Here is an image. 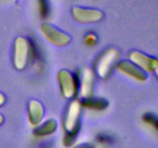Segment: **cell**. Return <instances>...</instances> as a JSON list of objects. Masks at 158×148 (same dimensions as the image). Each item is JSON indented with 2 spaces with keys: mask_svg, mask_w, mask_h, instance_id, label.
Returning a JSON list of instances; mask_svg holds the SVG:
<instances>
[{
  "mask_svg": "<svg viewBox=\"0 0 158 148\" xmlns=\"http://www.w3.org/2000/svg\"><path fill=\"white\" fill-rule=\"evenodd\" d=\"M32 57V43L24 37H18L15 40L12 54V63L15 69H24Z\"/></svg>",
  "mask_w": 158,
  "mask_h": 148,
  "instance_id": "cell-1",
  "label": "cell"
},
{
  "mask_svg": "<svg viewBox=\"0 0 158 148\" xmlns=\"http://www.w3.org/2000/svg\"><path fill=\"white\" fill-rule=\"evenodd\" d=\"M82 105L80 100H74L69 103L63 117V129L66 136L76 137L80 126Z\"/></svg>",
  "mask_w": 158,
  "mask_h": 148,
  "instance_id": "cell-2",
  "label": "cell"
},
{
  "mask_svg": "<svg viewBox=\"0 0 158 148\" xmlns=\"http://www.w3.org/2000/svg\"><path fill=\"white\" fill-rule=\"evenodd\" d=\"M119 59V52L116 49H108L97 59L95 63V71L102 79L109 76Z\"/></svg>",
  "mask_w": 158,
  "mask_h": 148,
  "instance_id": "cell-3",
  "label": "cell"
},
{
  "mask_svg": "<svg viewBox=\"0 0 158 148\" xmlns=\"http://www.w3.org/2000/svg\"><path fill=\"white\" fill-rule=\"evenodd\" d=\"M60 92L67 100L73 99L78 94L79 80L73 73L66 69H62L57 75Z\"/></svg>",
  "mask_w": 158,
  "mask_h": 148,
  "instance_id": "cell-4",
  "label": "cell"
},
{
  "mask_svg": "<svg viewBox=\"0 0 158 148\" xmlns=\"http://www.w3.org/2000/svg\"><path fill=\"white\" fill-rule=\"evenodd\" d=\"M40 31L45 39L56 46L63 47L71 41L69 35L49 23H43L40 27Z\"/></svg>",
  "mask_w": 158,
  "mask_h": 148,
  "instance_id": "cell-5",
  "label": "cell"
},
{
  "mask_svg": "<svg viewBox=\"0 0 158 148\" xmlns=\"http://www.w3.org/2000/svg\"><path fill=\"white\" fill-rule=\"evenodd\" d=\"M71 14L75 21L82 24L97 23L103 18V13L96 9L75 6L71 10Z\"/></svg>",
  "mask_w": 158,
  "mask_h": 148,
  "instance_id": "cell-6",
  "label": "cell"
},
{
  "mask_svg": "<svg viewBox=\"0 0 158 148\" xmlns=\"http://www.w3.org/2000/svg\"><path fill=\"white\" fill-rule=\"evenodd\" d=\"M130 61L143 72H153L158 66V60L140 51H132L129 54Z\"/></svg>",
  "mask_w": 158,
  "mask_h": 148,
  "instance_id": "cell-7",
  "label": "cell"
},
{
  "mask_svg": "<svg viewBox=\"0 0 158 148\" xmlns=\"http://www.w3.org/2000/svg\"><path fill=\"white\" fill-rule=\"evenodd\" d=\"M94 89V72L90 69H85L79 80L78 95L81 101L90 98Z\"/></svg>",
  "mask_w": 158,
  "mask_h": 148,
  "instance_id": "cell-8",
  "label": "cell"
},
{
  "mask_svg": "<svg viewBox=\"0 0 158 148\" xmlns=\"http://www.w3.org/2000/svg\"><path fill=\"white\" fill-rule=\"evenodd\" d=\"M117 69L120 73L136 82L143 83L148 79V76L146 75V73L131 61L123 60L121 62H119L117 65Z\"/></svg>",
  "mask_w": 158,
  "mask_h": 148,
  "instance_id": "cell-9",
  "label": "cell"
},
{
  "mask_svg": "<svg viewBox=\"0 0 158 148\" xmlns=\"http://www.w3.org/2000/svg\"><path fill=\"white\" fill-rule=\"evenodd\" d=\"M44 117V108L38 100H32L28 106V119L31 126H38L43 123Z\"/></svg>",
  "mask_w": 158,
  "mask_h": 148,
  "instance_id": "cell-10",
  "label": "cell"
},
{
  "mask_svg": "<svg viewBox=\"0 0 158 148\" xmlns=\"http://www.w3.org/2000/svg\"><path fill=\"white\" fill-rule=\"evenodd\" d=\"M57 122L54 119H49L44 123L36 126L34 130V135L36 137H45L52 135L57 130Z\"/></svg>",
  "mask_w": 158,
  "mask_h": 148,
  "instance_id": "cell-11",
  "label": "cell"
},
{
  "mask_svg": "<svg viewBox=\"0 0 158 148\" xmlns=\"http://www.w3.org/2000/svg\"><path fill=\"white\" fill-rule=\"evenodd\" d=\"M82 105V107H85L86 109H90L94 111H103L106 109L109 105L107 100L104 98H100V97H90L86 100L80 101Z\"/></svg>",
  "mask_w": 158,
  "mask_h": 148,
  "instance_id": "cell-12",
  "label": "cell"
},
{
  "mask_svg": "<svg viewBox=\"0 0 158 148\" xmlns=\"http://www.w3.org/2000/svg\"><path fill=\"white\" fill-rule=\"evenodd\" d=\"M143 123L155 131H158V117L151 113H146L142 117Z\"/></svg>",
  "mask_w": 158,
  "mask_h": 148,
  "instance_id": "cell-13",
  "label": "cell"
},
{
  "mask_svg": "<svg viewBox=\"0 0 158 148\" xmlns=\"http://www.w3.org/2000/svg\"><path fill=\"white\" fill-rule=\"evenodd\" d=\"M39 12L42 17H46L49 13V6L48 3L45 1L39 2Z\"/></svg>",
  "mask_w": 158,
  "mask_h": 148,
  "instance_id": "cell-14",
  "label": "cell"
},
{
  "mask_svg": "<svg viewBox=\"0 0 158 148\" xmlns=\"http://www.w3.org/2000/svg\"><path fill=\"white\" fill-rule=\"evenodd\" d=\"M97 42V37L95 34L89 33L86 35L84 39V43L86 46H92L96 45Z\"/></svg>",
  "mask_w": 158,
  "mask_h": 148,
  "instance_id": "cell-15",
  "label": "cell"
},
{
  "mask_svg": "<svg viewBox=\"0 0 158 148\" xmlns=\"http://www.w3.org/2000/svg\"><path fill=\"white\" fill-rule=\"evenodd\" d=\"M72 148H94V145L91 143H80V144L76 145V146H73Z\"/></svg>",
  "mask_w": 158,
  "mask_h": 148,
  "instance_id": "cell-16",
  "label": "cell"
},
{
  "mask_svg": "<svg viewBox=\"0 0 158 148\" xmlns=\"http://www.w3.org/2000/svg\"><path fill=\"white\" fill-rule=\"evenodd\" d=\"M6 98L5 97V95L3 93H2V92H0V107H2L6 103Z\"/></svg>",
  "mask_w": 158,
  "mask_h": 148,
  "instance_id": "cell-17",
  "label": "cell"
},
{
  "mask_svg": "<svg viewBox=\"0 0 158 148\" xmlns=\"http://www.w3.org/2000/svg\"><path fill=\"white\" fill-rule=\"evenodd\" d=\"M3 121H4V118H3L2 115H1V114H0V126L2 124Z\"/></svg>",
  "mask_w": 158,
  "mask_h": 148,
  "instance_id": "cell-18",
  "label": "cell"
},
{
  "mask_svg": "<svg viewBox=\"0 0 158 148\" xmlns=\"http://www.w3.org/2000/svg\"><path fill=\"white\" fill-rule=\"evenodd\" d=\"M154 72H155V75H156V76H157V78L158 80V66H157V68H156L155 70H154Z\"/></svg>",
  "mask_w": 158,
  "mask_h": 148,
  "instance_id": "cell-19",
  "label": "cell"
}]
</instances>
